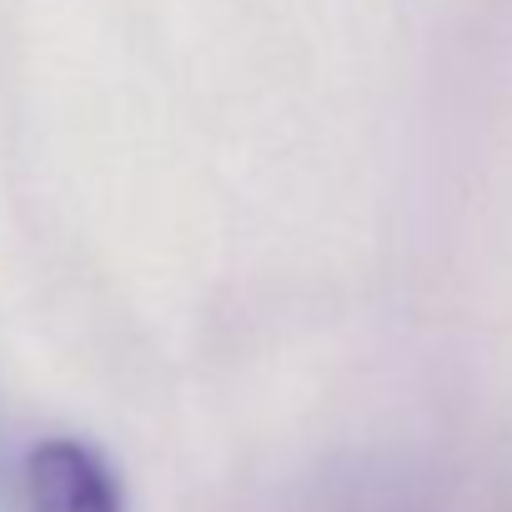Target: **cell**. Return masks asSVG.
Wrapping results in <instances>:
<instances>
[{
  "label": "cell",
  "instance_id": "obj_1",
  "mask_svg": "<svg viewBox=\"0 0 512 512\" xmlns=\"http://www.w3.org/2000/svg\"><path fill=\"white\" fill-rule=\"evenodd\" d=\"M26 512H126V502L96 447L46 437L26 452Z\"/></svg>",
  "mask_w": 512,
  "mask_h": 512
}]
</instances>
